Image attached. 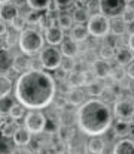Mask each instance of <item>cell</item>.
Instances as JSON below:
<instances>
[{
    "instance_id": "32",
    "label": "cell",
    "mask_w": 134,
    "mask_h": 154,
    "mask_svg": "<svg viewBox=\"0 0 134 154\" xmlns=\"http://www.w3.org/2000/svg\"><path fill=\"white\" fill-rule=\"evenodd\" d=\"M51 0H25L27 6L33 11H46L48 9V5H49Z\"/></svg>"
},
{
    "instance_id": "22",
    "label": "cell",
    "mask_w": 134,
    "mask_h": 154,
    "mask_svg": "<svg viewBox=\"0 0 134 154\" xmlns=\"http://www.w3.org/2000/svg\"><path fill=\"white\" fill-rule=\"evenodd\" d=\"M89 154H103L106 150V142L101 136H91L87 145Z\"/></svg>"
},
{
    "instance_id": "44",
    "label": "cell",
    "mask_w": 134,
    "mask_h": 154,
    "mask_svg": "<svg viewBox=\"0 0 134 154\" xmlns=\"http://www.w3.org/2000/svg\"><path fill=\"white\" fill-rule=\"evenodd\" d=\"M127 8L134 9V0H127Z\"/></svg>"
},
{
    "instance_id": "42",
    "label": "cell",
    "mask_w": 134,
    "mask_h": 154,
    "mask_svg": "<svg viewBox=\"0 0 134 154\" xmlns=\"http://www.w3.org/2000/svg\"><path fill=\"white\" fill-rule=\"evenodd\" d=\"M127 47L134 52V33H131L130 36H128V41H127Z\"/></svg>"
},
{
    "instance_id": "3",
    "label": "cell",
    "mask_w": 134,
    "mask_h": 154,
    "mask_svg": "<svg viewBox=\"0 0 134 154\" xmlns=\"http://www.w3.org/2000/svg\"><path fill=\"white\" fill-rule=\"evenodd\" d=\"M18 48L27 55H36L45 48V36L34 27H27L18 35Z\"/></svg>"
},
{
    "instance_id": "7",
    "label": "cell",
    "mask_w": 134,
    "mask_h": 154,
    "mask_svg": "<svg viewBox=\"0 0 134 154\" xmlns=\"http://www.w3.org/2000/svg\"><path fill=\"white\" fill-rule=\"evenodd\" d=\"M127 9V0H98V12L107 18H121L122 12Z\"/></svg>"
},
{
    "instance_id": "18",
    "label": "cell",
    "mask_w": 134,
    "mask_h": 154,
    "mask_svg": "<svg viewBox=\"0 0 134 154\" xmlns=\"http://www.w3.org/2000/svg\"><path fill=\"white\" fill-rule=\"evenodd\" d=\"M112 154H134V141L130 138H121L113 145Z\"/></svg>"
},
{
    "instance_id": "8",
    "label": "cell",
    "mask_w": 134,
    "mask_h": 154,
    "mask_svg": "<svg viewBox=\"0 0 134 154\" xmlns=\"http://www.w3.org/2000/svg\"><path fill=\"white\" fill-rule=\"evenodd\" d=\"M113 118L124 120V121H134V99L122 97L113 103Z\"/></svg>"
},
{
    "instance_id": "30",
    "label": "cell",
    "mask_w": 134,
    "mask_h": 154,
    "mask_svg": "<svg viewBox=\"0 0 134 154\" xmlns=\"http://www.w3.org/2000/svg\"><path fill=\"white\" fill-rule=\"evenodd\" d=\"M57 23L63 30H72L73 27V17H70L69 14H60L57 17Z\"/></svg>"
},
{
    "instance_id": "25",
    "label": "cell",
    "mask_w": 134,
    "mask_h": 154,
    "mask_svg": "<svg viewBox=\"0 0 134 154\" xmlns=\"http://www.w3.org/2000/svg\"><path fill=\"white\" fill-rule=\"evenodd\" d=\"M12 60L10 54L6 50H0V75H7L9 70L12 69Z\"/></svg>"
},
{
    "instance_id": "29",
    "label": "cell",
    "mask_w": 134,
    "mask_h": 154,
    "mask_svg": "<svg viewBox=\"0 0 134 154\" xmlns=\"http://www.w3.org/2000/svg\"><path fill=\"white\" fill-rule=\"evenodd\" d=\"M15 103H16L15 99L10 97L9 94H7V96H1V97H0V112H1L3 115L9 114L10 109H12V106H13Z\"/></svg>"
},
{
    "instance_id": "38",
    "label": "cell",
    "mask_w": 134,
    "mask_h": 154,
    "mask_svg": "<svg viewBox=\"0 0 134 154\" xmlns=\"http://www.w3.org/2000/svg\"><path fill=\"white\" fill-rule=\"evenodd\" d=\"M125 76L134 81V58L125 66Z\"/></svg>"
},
{
    "instance_id": "19",
    "label": "cell",
    "mask_w": 134,
    "mask_h": 154,
    "mask_svg": "<svg viewBox=\"0 0 134 154\" xmlns=\"http://www.w3.org/2000/svg\"><path fill=\"white\" fill-rule=\"evenodd\" d=\"M104 90H106V84L103 82V79L94 78L91 82L87 84V93H88L91 97H100V96H103Z\"/></svg>"
},
{
    "instance_id": "21",
    "label": "cell",
    "mask_w": 134,
    "mask_h": 154,
    "mask_svg": "<svg viewBox=\"0 0 134 154\" xmlns=\"http://www.w3.org/2000/svg\"><path fill=\"white\" fill-rule=\"evenodd\" d=\"M67 79V84L70 88H75V87H84L87 84V79H85V72H79V70H73L70 73H67L66 76Z\"/></svg>"
},
{
    "instance_id": "16",
    "label": "cell",
    "mask_w": 134,
    "mask_h": 154,
    "mask_svg": "<svg viewBox=\"0 0 134 154\" xmlns=\"http://www.w3.org/2000/svg\"><path fill=\"white\" fill-rule=\"evenodd\" d=\"M61 52L64 57H70V58H75L78 54H79V42H76L75 39L69 38V39H64L63 44H61Z\"/></svg>"
},
{
    "instance_id": "10",
    "label": "cell",
    "mask_w": 134,
    "mask_h": 154,
    "mask_svg": "<svg viewBox=\"0 0 134 154\" xmlns=\"http://www.w3.org/2000/svg\"><path fill=\"white\" fill-rule=\"evenodd\" d=\"M45 41L49 44V45H52V47H57V45H61L63 44V41L66 39L64 38V30L58 26V24H55V26H51V27H48V29H45Z\"/></svg>"
},
{
    "instance_id": "1",
    "label": "cell",
    "mask_w": 134,
    "mask_h": 154,
    "mask_svg": "<svg viewBox=\"0 0 134 154\" xmlns=\"http://www.w3.org/2000/svg\"><path fill=\"white\" fill-rule=\"evenodd\" d=\"M15 99L27 109H45L57 94L55 78L45 69H30L15 82Z\"/></svg>"
},
{
    "instance_id": "43",
    "label": "cell",
    "mask_w": 134,
    "mask_h": 154,
    "mask_svg": "<svg viewBox=\"0 0 134 154\" xmlns=\"http://www.w3.org/2000/svg\"><path fill=\"white\" fill-rule=\"evenodd\" d=\"M78 3V6H87L89 3V0H75Z\"/></svg>"
},
{
    "instance_id": "35",
    "label": "cell",
    "mask_w": 134,
    "mask_h": 154,
    "mask_svg": "<svg viewBox=\"0 0 134 154\" xmlns=\"http://www.w3.org/2000/svg\"><path fill=\"white\" fill-rule=\"evenodd\" d=\"M25 24H27V21H25V17H21V15H18L12 23H10V27L15 30V32H22L24 30V27H25Z\"/></svg>"
},
{
    "instance_id": "5",
    "label": "cell",
    "mask_w": 134,
    "mask_h": 154,
    "mask_svg": "<svg viewBox=\"0 0 134 154\" xmlns=\"http://www.w3.org/2000/svg\"><path fill=\"white\" fill-rule=\"evenodd\" d=\"M63 57L64 55H63L61 50H58V48H55L52 45L46 47V48H43L42 51L39 52V60H40L45 70H57V69H60Z\"/></svg>"
},
{
    "instance_id": "36",
    "label": "cell",
    "mask_w": 134,
    "mask_h": 154,
    "mask_svg": "<svg viewBox=\"0 0 134 154\" xmlns=\"http://www.w3.org/2000/svg\"><path fill=\"white\" fill-rule=\"evenodd\" d=\"M121 20H122L125 24H131V23H134V9L127 8V9L122 12V15H121Z\"/></svg>"
},
{
    "instance_id": "4",
    "label": "cell",
    "mask_w": 134,
    "mask_h": 154,
    "mask_svg": "<svg viewBox=\"0 0 134 154\" xmlns=\"http://www.w3.org/2000/svg\"><path fill=\"white\" fill-rule=\"evenodd\" d=\"M87 27H88V32L92 38L103 39L110 33V18H107L101 12H97L89 17Z\"/></svg>"
},
{
    "instance_id": "13",
    "label": "cell",
    "mask_w": 134,
    "mask_h": 154,
    "mask_svg": "<svg viewBox=\"0 0 134 154\" xmlns=\"http://www.w3.org/2000/svg\"><path fill=\"white\" fill-rule=\"evenodd\" d=\"M87 100V93L81 88V87H75V88H70L67 93H66V102L72 106H81L82 103Z\"/></svg>"
},
{
    "instance_id": "17",
    "label": "cell",
    "mask_w": 134,
    "mask_h": 154,
    "mask_svg": "<svg viewBox=\"0 0 134 154\" xmlns=\"http://www.w3.org/2000/svg\"><path fill=\"white\" fill-rule=\"evenodd\" d=\"M115 61L118 66H127L131 60H133V51L128 48V47H121V48H116L115 50Z\"/></svg>"
},
{
    "instance_id": "2",
    "label": "cell",
    "mask_w": 134,
    "mask_h": 154,
    "mask_svg": "<svg viewBox=\"0 0 134 154\" xmlns=\"http://www.w3.org/2000/svg\"><path fill=\"white\" fill-rule=\"evenodd\" d=\"M76 123L84 135L101 136L113 124V112L107 102L100 99H87L78 108Z\"/></svg>"
},
{
    "instance_id": "27",
    "label": "cell",
    "mask_w": 134,
    "mask_h": 154,
    "mask_svg": "<svg viewBox=\"0 0 134 154\" xmlns=\"http://www.w3.org/2000/svg\"><path fill=\"white\" fill-rule=\"evenodd\" d=\"M12 88H13L12 79L9 76H6V75H0V97L10 94Z\"/></svg>"
},
{
    "instance_id": "37",
    "label": "cell",
    "mask_w": 134,
    "mask_h": 154,
    "mask_svg": "<svg viewBox=\"0 0 134 154\" xmlns=\"http://www.w3.org/2000/svg\"><path fill=\"white\" fill-rule=\"evenodd\" d=\"M45 130H46L48 133H55V132H58V124H57L54 120H46Z\"/></svg>"
},
{
    "instance_id": "34",
    "label": "cell",
    "mask_w": 134,
    "mask_h": 154,
    "mask_svg": "<svg viewBox=\"0 0 134 154\" xmlns=\"http://www.w3.org/2000/svg\"><path fill=\"white\" fill-rule=\"evenodd\" d=\"M76 67V63H75V58H70V57H63V61H61V66L60 69H63L66 73H70L73 72Z\"/></svg>"
},
{
    "instance_id": "12",
    "label": "cell",
    "mask_w": 134,
    "mask_h": 154,
    "mask_svg": "<svg viewBox=\"0 0 134 154\" xmlns=\"http://www.w3.org/2000/svg\"><path fill=\"white\" fill-rule=\"evenodd\" d=\"M19 15V9H18V5L9 2V3H4L0 6V20H3L4 23H12L16 17Z\"/></svg>"
},
{
    "instance_id": "41",
    "label": "cell",
    "mask_w": 134,
    "mask_h": 154,
    "mask_svg": "<svg viewBox=\"0 0 134 154\" xmlns=\"http://www.w3.org/2000/svg\"><path fill=\"white\" fill-rule=\"evenodd\" d=\"M6 24L7 23H4L3 20H0V38H3V36L7 35V26Z\"/></svg>"
},
{
    "instance_id": "40",
    "label": "cell",
    "mask_w": 134,
    "mask_h": 154,
    "mask_svg": "<svg viewBox=\"0 0 134 154\" xmlns=\"http://www.w3.org/2000/svg\"><path fill=\"white\" fill-rule=\"evenodd\" d=\"M55 2H57L60 9H66V8H69V6H72L75 3V0H55Z\"/></svg>"
},
{
    "instance_id": "39",
    "label": "cell",
    "mask_w": 134,
    "mask_h": 154,
    "mask_svg": "<svg viewBox=\"0 0 134 154\" xmlns=\"http://www.w3.org/2000/svg\"><path fill=\"white\" fill-rule=\"evenodd\" d=\"M9 154H34V153H33L30 148H27V147H18V145H16Z\"/></svg>"
},
{
    "instance_id": "15",
    "label": "cell",
    "mask_w": 134,
    "mask_h": 154,
    "mask_svg": "<svg viewBox=\"0 0 134 154\" xmlns=\"http://www.w3.org/2000/svg\"><path fill=\"white\" fill-rule=\"evenodd\" d=\"M113 132L116 138H127L128 135H131V127H133V121H124V120H116L113 124Z\"/></svg>"
},
{
    "instance_id": "11",
    "label": "cell",
    "mask_w": 134,
    "mask_h": 154,
    "mask_svg": "<svg viewBox=\"0 0 134 154\" xmlns=\"http://www.w3.org/2000/svg\"><path fill=\"white\" fill-rule=\"evenodd\" d=\"M31 63H33L31 55H27L24 52L16 54V55H13V60H12V70H15L16 73L21 75L31 69Z\"/></svg>"
},
{
    "instance_id": "9",
    "label": "cell",
    "mask_w": 134,
    "mask_h": 154,
    "mask_svg": "<svg viewBox=\"0 0 134 154\" xmlns=\"http://www.w3.org/2000/svg\"><path fill=\"white\" fill-rule=\"evenodd\" d=\"M91 72L94 73L95 78L98 79H106L110 76L112 73V66L109 63V60H104V58H98V60H94L92 64H91Z\"/></svg>"
},
{
    "instance_id": "33",
    "label": "cell",
    "mask_w": 134,
    "mask_h": 154,
    "mask_svg": "<svg viewBox=\"0 0 134 154\" xmlns=\"http://www.w3.org/2000/svg\"><path fill=\"white\" fill-rule=\"evenodd\" d=\"M115 50H116V48H113V47H112V45H109V44L103 45V47L100 48V58L112 60V58L115 57Z\"/></svg>"
},
{
    "instance_id": "24",
    "label": "cell",
    "mask_w": 134,
    "mask_h": 154,
    "mask_svg": "<svg viewBox=\"0 0 134 154\" xmlns=\"http://www.w3.org/2000/svg\"><path fill=\"white\" fill-rule=\"evenodd\" d=\"M72 17H73V21H75L76 24H85V23H88L91 14L88 12L87 6H76V8L73 9Z\"/></svg>"
},
{
    "instance_id": "31",
    "label": "cell",
    "mask_w": 134,
    "mask_h": 154,
    "mask_svg": "<svg viewBox=\"0 0 134 154\" xmlns=\"http://www.w3.org/2000/svg\"><path fill=\"white\" fill-rule=\"evenodd\" d=\"M25 106L24 105H21V103H15L13 106H12V109H10V112H9V115H10V118L12 120H21V118H24L25 117Z\"/></svg>"
},
{
    "instance_id": "45",
    "label": "cell",
    "mask_w": 134,
    "mask_h": 154,
    "mask_svg": "<svg viewBox=\"0 0 134 154\" xmlns=\"http://www.w3.org/2000/svg\"><path fill=\"white\" fill-rule=\"evenodd\" d=\"M9 2H12V0H0V6L4 5V3H9Z\"/></svg>"
},
{
    "instance_id": "23",
    "label": "cell",
    "mask_w": 134,
    "mask_h": 154,
    "mask_svg": "<svg viewBox=\"0 0 134 154\" xmlns=\"http://www.w3.org/2000/svg\"><path fill=\"white\" fill-rule=\"evenodd\" d=\"M16 129H18L16 120H12L10 118V121H3L0 124V136L4 138V139H9V138H12L15 135Z\"/></svg>"
},
{
    "instance_id": "14",
    "label": "cell",
    "mask_w": 134,
    "mask_h": 154,
    "mask_svg": "<svg viewBox=\"0 0 134 154\" xmlns=\"http://www.w3.org/2000/svg\"><path fill=\"white\" fill-rule=\"evenodd\" d=\"M31 132L25 127V126H18L15 135L12 136V141L15 145L18 147H27L30 142H31Z\"/></svg>"
},
{
    "instance_id": "20",
    "label": "cell",
    "mask_w": 134,
    "mask_h": 154,
    "mask_svg": "<svg viewBox=\"0 0 134 154\" xmlns=\"http://www.w3.org/2000/svg\"><path fill=\"white\" fill-rule=\"evenodd\" d=\"M89 36V32H88V27L85 26V24H75L73 27H72V30H70V38L72 39H75L76 42H85L87 39H88Z\"/></svg>"
},
{
    "instance_id": "6",
    "label": "cell",
    "mask_w": 134,
    "mask_h": 154,
    "mask_svg": "<svg viewBox=\"0 0 134 154\" xmlns=\"http://www.w3.org/2000/svg\"><path fill=\"white\" fill-rule=\"evenodd\" d=\"M46 115L40 109H31L30 112L25 114L24 117V126L33 133V135H39L45 132V126H46Z\"/></svg>"
},
{
    "instance_id": "26",
    "label": "cell",
    "mask_w": 134,
    "mask_h": 154,
    "mask_svg": "<svg viewBox=\"0 0 134 154\" xmlns=\"http://www.w3.org/2000/svg\"><path fill=\"white\" fill-rule=\"evenodd\" d=\"M127 24L122 21V20H118V18H113L110 20V33L113 36H122L125 32H127Z\"/></svg>"
},
{
    "instance_id": "46",
    "label": "cell",
    "mask_w": 134,
    "mask_h": 154,
    "mask_svg": "<svg viewBox=\"0 0 134 154\" xmlns=\"http://www.w3.org/2000/svg\"><path fill=\"white\" fill-rule=\"evenodd\" d=\"M1 123H3V114L0 112V124H1Z\"/></svg>"
},
{
    "instance_id": "28",
    "label": "cell",
    "mask_w": 134,
    "mask_h": 154,
    "mask_svg": "<svg viewBox=\"0 0 134 154\" xmlns=\"http://www.w3.org/2000/svg\"><path fill=\"white\" fill-rule=\"evenodd\" d=\"M25 21L28 26L34 27V26H40L42 21H43V15L40 14V11H30L27 15H25Z\"/></svg>"
}]
</instances>
